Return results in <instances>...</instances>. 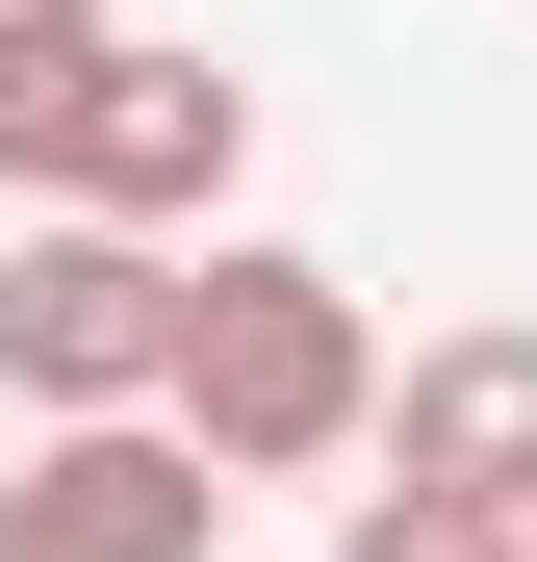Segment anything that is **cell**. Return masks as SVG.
<instances>
[{
  "instance_id": "1",
  "label": "cell",
  "mask_w": 537,
  "mask_h": 562,
  "mask_svg": "<svg viewBox=\"0 0 537 562\" xmlns=\"http://www.w3.org/2000/svg\"><path fill=\"white\" fill-rule=\"evenodd\" d=\"M179 460L205 486H307V460H358L384 435V333H358V281L333 256H205L179 281Z\"/></svg>"
},
{
  "instance_id": "2",
  "label": "cell",
  "mask_w": 537,
  "mask_h": 562,
  "mask_svg": "<svg viewBox=\"0 0 537 562\" xmlns=\"http://www.w3.org/2000/svg\"><path fill=\"white\" fill-rule=\"evenodd\" d=\"M231 154H256V103H231L205 52H128V26L77 52L26 128H0V179H52L77 231H205V205H231Z\"/></svg>"
},
{
  "instance_id": "3",
  "label": "cell",
  "mask_w": 537,
  "mask_h": 562,
  "mask_svg": "<svg viewBox=\"0 0 537 562\" xmlns=\"http://www.w3.org/2000/svg\"><path fill=\"white\" fill-rule=\"evenodd\" d=\"M0 384H26L52 435L154 409L179 384V256L154 231H26V256H0Z\"/></svg>"
},
{
  "instance_id": "4",
  "label": "cell",
  "mask_w": 537,
  "mask_h": 562,
  "mask_svg": "<svg viewBox=\"0 0 537 562\" xmlns=\"http://www.w3.org/2000/svg\"><path fill=\"white\" fill-rule=\"evenodd\" d=\"M231 486L179 460V409H103V435H26L0 460V562H205Z\"/></svg>"
},
{
  "instance_id": "5",
  "label": "cell",
  "mask_w": 537,
  "mask_h": 562,
  "mask_svg": "<svg viewBox=\"0 0 537 562\" xmlns=\"http://www.w3.org/2000/svg\"><path fill=\"white\" fill-rule=\"evenodd\" d=\"M384 460L435 512H486V537H537V333H435L410 384H384Z\"/></svg>"
},
{
  "instance_id": "6",
  "label": "cell",
  "mask_w": 537,
  "mask_h": 562,
  "mask_svg": "<svg viewBox=\"0 0 537 562\" xmlns=\"http://www.w3.org/2000/svg\"><path fill=\"white\" fill-rule=\"evenodd\" d=\"M333 562H512V537H486V512H435V486H358V537H333Z\"/></svg>"
},
{
  "instance_id": "7",
  "label": "cell",
  "mask_w": 537,
  "mask_h": 562,
  "mask_svg": "<svg viewBox=\"0 0 537 562\" xmlns=\"http://www.w3.org/2000/svg\"><path fill=\"white\" fill-rule=\"evenodd\" d=\"M77 52H103V0H0V128H26V103H52Z\"/></svg>"
},
{
  "instance_id": "8",
  "label": "cell",
  "mask_w": 537,
  "mask_h": 562,
  "mask_svg": "<svg viewBox=\"0 0 537 562\" xmlns=\"http://www.w3.org/2000/svg\"><path fill=\"white\" fill-rule=\"evenodd\" d=\"M512 562H537V537H512Z\"/></svg>"
}]
</instances>
